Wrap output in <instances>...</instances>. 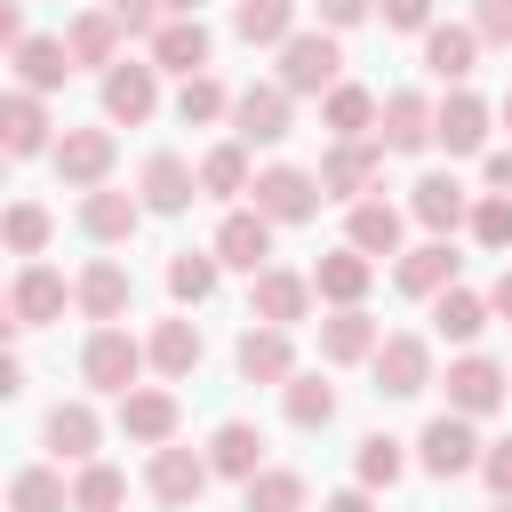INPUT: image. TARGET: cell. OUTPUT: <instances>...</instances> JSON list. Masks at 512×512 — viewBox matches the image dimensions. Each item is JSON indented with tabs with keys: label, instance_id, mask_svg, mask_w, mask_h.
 I'll list each match as a JSON object with an SVG mask.
<instances>
[{
	"label": "cell",
	"instance_id": "obj_1",
	"mask_svg": "<svg viewBox=\"0 0 512 512\" xmlns=\"http://www.w3.org/2000/svg\"><path fill=\"white\" fill-rule=\"evenodd\" d=\"M64 304H80V288H64V272H56V264L24 256L16 288H8V328H48V320H64Z\"/></svg>",
	"mask_w": 512,
	"mask_h": 512
},
{
	"label": "cell",
	"instance_id": "obj_2",
	"mask_svg": "<svg viewBox=\"0 0 512 512\" xmlns=\"http://www.w3.org/2000/svg\"><path fill=\"white\" fill-rule=\"evenodd\" d=\"M416 456H424V472L432 480H464V472H480V432H472V416L464 408H448V416H432L424 424V440H416Z\"/></svg>",
	"mask_w": 512,
	"mask_h": 512
},
{
	"label": "cell",
	"instance_id": "obj_3",
	"mask_svg": "<svg viewBox=\"0 0 512 512\" xmlns=\"http://www.w3.org/2000/svg\"><path fill=\"white\" fill-rule=\"evenodd\" d=\"M152 352L120 328V320H104L96 336H88V352H80V376L96 384V392H136V368H144Z\"/></svg>",
	"mask_w": 512,
	"mask_h": 512
},
{
	"label": "cell",
	"instance_id": "obj_4",
	"mask_svg": "<svg viewBox=\"0 0 512 512\" xmlns=\"http://www.w3.org/2000/svg\"><path fill=\"white\" fill-rule=\"evenodd\" d=\"M336 32H288L280 40V88L288 96H320V88H336Z\"/></svg>",
	"mask_w": 512,
	"mask_h": 512
},
{
	"label": "cell",
	"instance_id": "obj_5",
	"mask_svg": "<svg viewBox=\"0 0 512 512\" xmlns=\"http://www.w3.org/2000/svg\"><path fill=\"white\" fill-rule=\"evenodd\" d=\"M248 192H256V208H264L272 224H304V216H320V200H328V192H320V176H304V168H288V160H280V168H264Z\"/></svg>",
	"mask_w": 512,
	"mask_h": 512
},
{
	"label": "cell",
	"instance_id": "obj_6",
	"mask_svg": "<svg viewBox=\"0 0 512 512\" xmlns=\"http://www.w3.org/2000/svg\"><path fill=\"white\" fill-rule=\"evenodd\" d=\"M312 296H320V288H312V272H280V264H264V272H256V288H248V320L296 328Z\"/></svg>",
	"mask_w": 512,
	"mask_h": 512
},
{
	"label": "cell",
	"instance_id": "obj_7",
	"mask_svg": "<svg viewBox=\"0 0 512 512\" xmlns=\"http://www.w3.org/2000/svg\"><path fill=\"white\" fill-rule=\"evenodd\" d=\"M48 160H56V176H64V184L96 192V184L112 176V128H64Z\"/></svg>",
	"mask_w": 512,
	"mask_h": 512
},
{
	"label": "cell",
	"instance_id": "obj_8",
	"mask_svg": "<svg viewBox=\"0 0 512 512\" xmlns=\"http://www.w3.org/2000/svg\"><path fill=\"white\" fill-rule=\"evenodd\" d=\"M232 136H240V144H280V136H288V88H280V80L240 88V96H232Z\"/></svg>",
	"mask_w": 512,
	"mask_h": 512
},
{
	"label": "cell",
	"instance_id": "obj_9",
	"mask_svg": "<svg viewBox=\"0 0 512 512\" xmlns=\"http://www.w3.org/2000/svg\"><path fill=\"white\" fill-rule=\"evenodd\" d=\"M264 256H272V216H264V208H232V216L216 224V264L264 272Z\"/></svg>",
	"mask_w": 512,
	"mask_h": 512
},
{
	"label": "cell",
	"instance_id": "obj_10",
	"mask_svg": "<svg viewBox=\"0 0 512 512\" xmlns=\"http://www.w3.org/2000/svg\"><path fill=\"white\" fill-rule=\"evenodd\" d=\"M424 384H432V344H424V336H384V344H376V392L408 400V392H424Z\"/></svg>",
	"mask_w": 512,
	"mask_h": 512
},
{
	"label": "cell",
	"instance_id": "obj_11",
	"mask_svg": "<svg viewBox=\"0 0 512 512\" xmlns=\"http://www.w3.org/2000/svg\"><path fill=\"white\" fill-rule=\"evenodd\" d=\"M160 64H112L104 72V120H120V128H136V120H152V104H160V80H152Z\"/></svg>",
	"mask_w": 512,
	"mask_h": 512
},
{
	"label": "cell",
	"instance_id": "obj_12",
	"mask_svg": "<svg viewBox=\"0 0 512 512\" xmlns=\"http://www.w3.org/2000/svg\"><path fill=\"white\" fill-rule=\"evenodd\" d=\"M208 480H216V464H208V456H192V448H176V440H168V448H152V496H160V504H200V488H208Z\"/></svg>",
	"mask_w": 512,
	"mask_h": 512
},
{
	"label": "cell",
	"instance_id": "obj_13",
	"mask_svg": "<svg viewBox=\"0 0 512 512\" xmlns=\"http://www.w3.org/2000/svg\"><path fill=\"white\" fill-rule=\"evenodd\" d=\"M376 160H384V144L344 136V144L320 160V192H328V200H360V192H368V176H376Z\"/></svg>",
	"mask_w": 512,
	"mask_h": 512
},
{
	"label": "cell",
	"instance_id": "obj_14",
	"mask_svg": "<svg viewBox=\"0 0 512 512\" xmlns=\"http://www.w3.org/2000/svg\"><path fill=\"white\" fill-rule=\"evenodd\" d=\"M120 432L136 440V448H168L176 440V392H120Z\"/></svg>",
	"mask_w": 512,
	"mask_h": 512
},
{
	"label": "cell",
	"instance_id": "obj_15",
	"mask_svg": "<svg viewBox=\"0 0 512 512\" xmlns=\"http://www.w3.org/2000/svg\"><path fill=\"white\" fill-rule=\"evenodd\" d=\"M152 64H160V72H184V80L208 72V24H200V16H168V24L152 32Z\"/></svg>",
	"mask_w": 512,
	"mask_h": 512
},
{
	"label": "cell",
	"instance_id": "obj_16",
	"mask_svg": "<svg viewBox=\"0 0 512 512\" xmlns=\"http://www.w3.org/2000/svg\"><path fill=\"white\" fill-rule=\"evenodd\" d=\"M192 192H200V168H184L176 152H152V160H144V208H152V216H184Z\"/></svg>",
	"mask_w": 512,
	"mask_h": 512
},
{
	"label": "cell",
	"instance_id": "obj_17",
	"mask_svg": "<svg viewBox=\"0 0 512 512\" xmlns=\"http://www.w3.org/2000/svg\"><path fill=\"white\" fill-rule=\"evenodd\" d=\"M408 208H416V224H432V232H456V224H472V192L456 184V176H416V192H408Z\"/></svg>",
	"mask_w": 512,
	"mask_h": 512
},
{
	"label": "cell",
	"instance_id": "obj_18",
	"mask_svg": "<svg viewBox=\"0 0 512 512\" xmlns=\"http://www.w3.org/2000/svg\"><path fill=\"white\" fill-rule=\"evenodd\" d=\"M376 344H384V328H376L360 304H336V312L320 320V360H376Z\"/></svg>",
	"mask_w": 512,
	"mask_h": 512
},
{
	"label": "cell",
	"instance_id": "obj_19",
	"mask_svg": "<svg viewBox=\"0 0 512 512\" xmlns=\"http://www.w3.org/2000/svg\"><path fill=\"white\" fill-rule=\"evenodd\" d=\"M496 400H504V368H496V360H480V352L448 360V408H464V416H488Z\"/></svg>",
	"mask_w": 512,
	"mask_h": 512
},
{
	"label": "cell",
	"instance_id": "obj_20",
	"mask_svg": "<svg viewBox=\"0 0 512 512\" xmlns=\"http://www.w3.org/2000/svg\"><path fill=\"white\" fill-rule=\"evenodd\" d=\"M0 144H8V160L56 152V144H48V112H40V96H32V88H16V96L0 104Z\"/></svg>",
	"mask_w": 512,
	"mask_h": 512
},
{
	"label": "cell",
	"instance_id": "obj_21",
	"mask_svg": "<svg viewBox=\"0 0 512 512\" xmlns=\"http://www.w3.org/2000/svg\"><path fill=\"white\" fill-rule=\"evenodd\" d=\"M368 280H376V256H360L352 240H344L336 256H320V264H312V288H320L328 304H360V296H368Z\"/></svg>",
	"mask_w": 512,
	"mask_h": 512
},
{
	"label": "cell",
	"instance_id": "obj_22",
	"mask_svg": "<svg viewBox=\"0 0 512 512\" xmlns=\"http://www.w3.org/2000/svg\"><path fill=\"white\" fill-rule=\"evenodd\" d=\"M240 376H248V384H288V376H296L288 328H272V320H264V328H248V336H240Z\"/></svg>",
	"mask_w": 512,
	"mask_h": 512
},
{
	"label": "cell",
	"instance_id": "obj_23",
	"mask_svg": "<svg viewBox=\"0 0 512 512\" xmlns=\"http://www.w3.org/2000/svg\"><path fill=\"white\" fill-rule=\"evenodd\" d=\"M8 56H16V80H24L32 96H40V88H64V72H72V48L48 40V32H24Z\"/></svg>",
	"mask_w": 512,
	"mask_h": 512
},
{
	"label": "cell",
	"instance_id": "obj_24",
	"mask_svg": "<svg viewBox=\"0 0 512 512\" xmlns=\"http://www.w3.org/2000/svg\"><path fill=\"white\" fill-rule=\"evenodd\" d=\"M384 152H424L432 144V104L416 96V88H400V96H384Z\"/></svg>",
	"mask_w": 512,
	"mask_h": 512
},
{
	"label": "cell",
	"instance_id": "obj_25",
	"mask_svg": "<svg viewBox=\"0 0 512 512\" xmlns=\"http://www.w3.org/2000/svg\"><path fill=\"white\" fill-rule=\"evenodd\" d=\"M432 144H448V152H480V144H488V104L456 88V96L432 112Z\"/></svg>",
	"mask_w": 512,
	"mask_h": 512
},
{
	"label": "cell",
	"instance_id": "obj_26",
	"mask_svg": "<svg viewBox=\"0 0 512 512\" xmlns=\"http://www.w3.org/2000/svg\"><path fill=\"white\" fill-rule=\"evenodd\" d=\"M472 56H480V32H472V24H432V32H424V72H432V80H464Z\"/></svg>",
	"mask_w": 512,
	"mask_h": 512
},
{
	"label": "cell",
	"instance_id": "obj_27",
	"mask_svg": "<svg viewBox=\"0 0 512 512\" xmlns=\"http://www.w3.org/2000/svg\"><path fill=\"white\" fill-rule=\"evenodd\" d=\"M400 288H408V296H440V288H456V248H448V232L400 256Z\"/></svg>",
	"mask_w": 512,
	"mask_h": 512
},
{
	"label": "cell",
	"instance_id": "obj_28",
	"mask_svg": "<svg viewBox=\"0 0 512 512\" xmlns=\"http://www.w3.org/2000/svg\"><path fill=\"white\" fill-rule=\"evenodd\" d=\"M72 288H80V312H88V320H96V328H104V320H120V312H128V272H120V264H112V256H96V264H88V272H80V280H72Z\"/></svg>",
	"mask_w": 512,
	"mask_h": 512
},
{
	"label": "cell",
	"instance_id": "obj_29",
	"mask_svg": "<svg viewBox=\"0 0 512 512\" xmlns=\"http://www.w3.org/2000/svg\"><path fill=\"white\" fill-rule=\"evenodd\" d=\"M208 464H216L224 480H256V472H264V432H256V424H216Z\"/></svg>",
	"mask_w": 512,
	"mask_h": 512
},
{
	"label": "cell",
	"instance_id": "obj_30",
	"mask_svg": "<svg viewBox=\"0 0 512 512\" xmlns=\"http://www.w3.org/2000/svg\"><path fill=\"white\" fill-rule=\"evenodd\" d=\"M232 32H240L248 48H280V40L296 32V0H240V8H232Z\"/></svg>",
	"mask_w": 512,
	"mask_h": 512
},
{
	"label": "cell",
	"instance_id": "obj_31",
	"mask_svg": "<svg viewBox=\"0 0 512 512\" xmlns=\"http://www.w3.org/2000/svg\"><path fill=\"white\" fill-rule=\"evenodd\" d=\"M136 216H144V200H128V192H88L80 200V224H88V240H128L136 232Z\"/></svg>",
	"mask_w": 512,
	"mask_h": 512
},
{
	"label": "cell",
	"instance_id": "obj_32",
	"mask_svg": "<svg viewBox=\"0 0 512 512\" xmlns=\"http://www.w3.org/2000/svg\"><path fill=\"white\" fill-rule=\"evenodd\" d=\"M216 272H224L216 248H176V256H168V296H176V304H208V296H216Z\"/></svg>",
	"mask_w": 512,
	"mask_h": 512
},
{
	"label": "cell",
	"instance_id": "obj_33",
	"mask_svg": "<svg viewBox=\"0 0 512 512\" xmlns=\"http://www.w3.org/2000/svg\"><path fill=\"white\" fill-rule=\"evenodd\" d=\"M432 328H440L448 344H472V336L488 328V296H472V288H440V296H432Z\"/></svg>",
	"mask_w": 512,
	"mask_h": 512
},
{
	"label": "cell",
	"instance_id": "obj_34",
	"mask_svg": "<svg viewBox=\"0 0 512 512\" xmlns=\"http://www.w3.org/2000/svg\"><path fill=\"white\" fill-rule=\"evenodd\" d=\"M64 48H72V64H104V72H112V48H120V24H112V8H88V16H72Z\"/></svg>",
	"mask_w": 512,
	"mask_h": 512
},
{
	"label": "cell",
	"instance_id": "obj_35",
	"mask_svg": "<svg viewBox=\"0 0 512 512\" xmlns=\"http://www.w3.org/2000/svg\"><path fill=\"white\" fill-rule=\"evenodd\" d=\"M376 112H384V104H376L368 88H352V80H336V88H328V104H320V120H328V136H336V144H344V136H368V120H376Z\"/></svg>",
	"mask_w": 512,
	"mask_h": 512
},
{
	"label": "cell",
	"instance_id": "obj_36",
	"mask_svg": "<svg viewBox=\"0 0 512 512\" xmlns=\"http://www.w3.org/2000/svg\"><path fill=\"white\" fill-rule=\"evenodd\" d=\"M352 248L360 256H392L400 248V208L392 200H352Z\"/></svg>",
	"mask_w": 512,
	"mask_h": 512
},
{
	"label": "cell",
	"instance_id": "obj_37",
	"mask_svg": "<svg viewBox=\"0 0 512 512\" xmlns=\"http://www.w3.org/2000/svg\"><path fill=\"white\" fill-rule=\"evenodd\" d=\"M144 352H152L160 376H192V368H200V328H192V320H160Z\"/></svg>",
	"mask_w": 512,
	"mask_h": 512
},
{
	"label": "cell",
	"instance_id": "obj_38",
	"mask_svg": "<svg viewBox=\"0 0 512 512\" xmlns=\"http://www.w3.org/2000/svg\"><path fill=\"white\" fill-rule=\"evenodd\" d=\"M48 448L72 456V464H88V456H96V408H80V400L48 408Z\"/></svg>",
	"mask_w": 512,
	"mask_h": 512
},
{
	"label": "cell",
	"instance_id": "obj_39",
	"mask_svg": "<svg viewBox=\"0 0 512 512\" xmlns=\"http://www.w3.org/2000/svg\"><path fill=\"white\" fill-rule=\"evenodd\" d=\"M200 192H208V200L248 192V144H216V152L200 160Z\"/></svg>",
	"mask_w": 512,
	"mask_h": 512
},
{
	"label": "cell",
	"instance_id": "obj_40",
	"mask_svg": "<svg viewBox=\"0 0 512 512\" xmlns=\"http://www.w3.org/2000/svg\"><path fill=\"white\" fill-rule=\"evenodd\" d=\"M328 416H336V392H328L320 376H288V424H296V432H320Z\"/></svg>",
	"mask_w": 512,
	"mask_h": 512
},
{
	"label": "cell",
	"instance_id": "obj_41",
	"mask_svg": "<svg viewBox=\"0 0 512 512\" xmlns=\"http://www.w3.org/2000/svg\"><path fill=\"white\" fill-rule=\"evenodd\" d=\"M120 496H128V480H120L112 464H80V480H72V512H120Z\"/></svg>",
	"mask_w": 512,
	"mask_h": 512
},
{
	"label": "cell",
	"instance_id": "obj_42",
	"mask_svg": "<svg viewBox=\"0 0 512 512\" xmlns=\"http://www.w3.org/2000/svg\"><path fill=\"white\" fill-rule=\"evenodd\" d=\"M8 504H16V512H72V496H64V480H56V472H40V464L8 480Z\"/></svg>",
	"mask_w": 512,
	"mask_h": 512
},
{
	"label": "cell",
	"instance_id": "obj_43",
	"mask_svg": "<svg viewBox=\"0 0 512 512\" xmlns=\"http://www.w3.org/2000/svg\"><path fill=\"white\" fill-rule=\"evenodd\" d=\"M216 112H232V96H224V88H216L208 72H192V80L176 88V120H184V128H208Z\"/></svg>",
	"mask_w": 512,
	"mask_h": 512
},
{
	"label": "cell",
	"instance_id": "obj_44",
	"mask_svg": "<svg viewBox=\"0 0 512 512\" xmlns=\"http://www.w3.org/2000/svg\"><path fill=\"white\" fill-rule=\"evenodd\" d=\"M400 472H408L400 440H392V432H368V440H360V488H392Z\"/></svg>",
	"mask_w": 512,
	"mask_h": 512
},
{
	"label": "cell",
	"instance_id": "obj_45",
	"mask_svg": "<svg viewBox=\"0 0 512 512\" xmlns=\"http://www.w3.org/2000/svg\"><path fill=\"white\" fill-rule=\"evenodd\" d=\"M240 496H248V512H296L304 480L296 472H256V480H240Z\"/></svg>",
	"mask_w": 512,
	"mask_h": 512
},
{
	"label": "cell",
	"instance_id": "obj_46",
	"mask_svg": "<svg viewBox=\"0 0 512 512\" xmlns=\"http://www.w3.org/2000/svg\"><path fill=\"white\" fill-rule=\"evenodd\" d=\"M472 240H480V248H512V192L472 200Z\"/></svg>",
	"mask_w": 512,
	"mask_h": 512
},
{
	"label": "cell",
	"instance_id": "obj_47",
	"mask_svg": "<svg viewBox=\"0 0 512 512\" xmlns=\"http://www.w3.org/2000/svg\"><path fill=\"white\" fill-rule=\"evenodd\" d=\"M8 248H16V256H40V248H48V208L16 200V208H8Z\"/></svg>",
	"mask_w": 512,
	"mask_h": 512
},
{
	"label": "cell",
	"instance_id": "obj_48",
	"mask_svg": "<svg viewBox=\"0 0 512 512\" xmlns=\"http://www.w3.org/2000/svg\"><path fill=\"white\" fill-rule=\"evenodd\" d=\"M472 32L496 40V48H512V0H480V8H472Z\"/></svg>",
	"mask_w": 512,
	"mask_h": 512
},
{
	"label": "cell",
	"instance_id": "obj_49",
	"mask_svg": "<svg viewBox=\"0 0 512 512\" xmlns=\"http://www.w3.org/2000/svg\"><path fill=\"white\" fill-rule=\"evenodd\" d=\"M104 8H112V24H120V32H144V40L160 32V0H104Z\"/></svg>",
	"mask_w": 512,
	"mask_h": 512
},
{
	"label": "cell",
	"instance_id": "obj_50",
	"mask_svg": "<svg viewBox=\"0 0 512 512\" xmlns=\"http://www.w3.org/2000/svg\"><path fill=\"white\" fill-rule=\"evenodd\" d=\"M384 24L392 32H432V0H384Z\"/></svg>",
	"mask_w": 512,
	"mask_h": 512
},
{
	"label": "cell",
	"instance_id": "obj_51",
	"mask_svg": "<svg viewBox=\"0 0 512 512\" xmlns=\"http://www.w3.org/2000/svg\"><path fill=\"white\" fill-rule=\"evenodd\" d=\"M480 472H488V488H496V496L512 504V440H496V448L480 456Z\"/></svg>",
	"mask_w": 512,
	"mask_h": 512
},
{
	"label": "cell",
	"instance_id": "obj_52",
	"mask_svg": "<svg viewBox=\"0 0 512 512\" xmlns=\"http://www.w3.org/2000/svg\"><path fill=\"white\" fill-rule=\"evenodd\" d=\"M360 16H368V0H320V24H328V32H352Z\"/></svg>",
	"mask_w": 512,
	"mask_h": 512
},
{
	"label": "cell",
	"instance_id": "obj_53",
	"mask_svg": "<svg viewBox=\"0 0 512 512\" xmlns=\"http://www.w3.org/2000/svg\"><path fill=\"white\" fill-rule=\"evenodd\" d=\"M320 512H376V504H368V488H336Z\"/></svg>",
	"mask_w": 512,
	"mask_h": 512
},
{
	"label": "cell",
	"instance_id": "obj_54",
	"mask_svg": "<svg viewBox=\"0 0 512 512\" xmlns=\"http://www.w3.org/2000/svg\"><path fill=\"white\" fill-rule=\"evenodd\" d=\"M488 184H496V192H512V152H488Z\"/></svg>",
	"mask_w": 512,
	"mask_h": 512
},
{
	"label": "cell",
	"instance_id": "obj_55",
	"mask_svg": "<svg viewBox=\"0 0 512 512\" xmlns=\"http://www.w3.org/2000/svg\"><path fill=\"white\" fill-rule=\"evenodd\" d=\"M488 312H504V320H512V272H504V280L488 288Z\"/></svg>",
	"mask_w": 512,
	"mask_h": 512
},
{
	"label": "cell",
	"instance_id": "obj_56",
	"mask_svg": "<svg viewBox=\"0 0 512 512\" xmlns=\"http://www.w3.org/2000/svg\"><path fill=\"white\" fill-rule=\"evenodd\" d=\"M160 8H168V16H200V0H160Z\"/></svg>",
	"mask_w": 512,
	"mask_h": 512
},
{
	"label": "cell",
	"instance_id": "obj_57",
	"mask_svg": "<svg viewBox=\"0 0 512 512\" xmlns=\"http://www.w3.org/2000/svg\"><path fill=\"white\" fill-rule=\"evenodd\" d=\"M504 128H512V96H504Z\"/></svg>",
	"mask_w": 512,
	"mask_h": 512
},
{
	"label": "cell",
	"instance_id": "obj_58",
	"mask_svg": "<svg viewBox=\"0 0 512 512\" xmlns=\"http://www.w3.org/2000/svg\"><path fill=\"white\" fill-rule=\"evenodd\" d=\"M496 512H512V504H504V496H496Z\"/></svg>",
	"mask_w": 512,
	"mask_h": 512
}]
</instances>
